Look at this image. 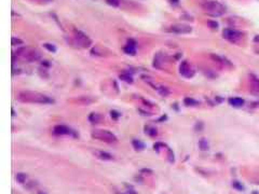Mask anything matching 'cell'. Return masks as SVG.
Returning <instances> with one entry per match:
<instances>
[{"instance_id":"obj_6","label":"cell","mask_w":259,"mask_h":194,"mask_svg":"<svg viewBox=\"0 0 259 194\" xmlns=\"http://www.w3.org/2000/svg\"><path fill=\"white\" fill-rule=\"evenodd\" d=\"M169 30L172 32H175V34H189L191 32V27L190 26H186V25H174L171 27Z\"/></svg>"},{"instance_id":"obj_18","label":"cell","mask_w":259,"mask_h":194,"mask_svg":"<svg viewBox=\"0 0 259 194\" xmlns=\"http://www.w3.org/2000/svg\"><path fill=\"white\" fill-rule=\"evenodd\" d=\"M16 180H17L20 183H24L26 181V175L25 174H17V175H16Z\"/></svg>"},{"instance_id":"obj_14","label":"cell","mask_w":259,"mask_h":194,"mask_svg":"<svg viewBox=\"0 0 259 194\" xmlns=\"http://www.w3.org/2000/svg\"><path fill=\"white\" fill-rule=\"evenodd\" d=\"M133 147L135 148L136 150H144L145 149V145L143 143V142L141 141V140H133Z\"/></svg>"},{"instance_id":"obj_16","label":"cell","mask_w":259,"mask_h":194,"mask_svg":"<svg viewBox=\"0 0 259 194\" xmlns=\"http://www.w3.org/2000/svg\"><path fill=\"white\" fill-rule=\"evenodd\" d=\"M146 134H148L149 136H151V137H153V136H156V129L153 128V127H146Z\"/></svg>"},{"instance_id":"obj_12","label":"cell","mask_w":259,"mask_h":194,"mask_svg":"<svg viewBox=\"0 0 259 194\" xmlns=\"http://www.w3.org/2000/svg\"><path fill=\"white\" fill-rule=\"evenodd\" d=\"M229 103H230L231 106L238 108V107H242L244 105V100L242 98H240V97H232V98L229 99Z\"/></svg>"},{"instance_id":"obj_7","label":"cell","mask_w":259,"mask_h":194,"mask_svg":"<svg viewBox=\"0 0 259 194\" xmlns=\"http://www.w3.org/2000/svg\"><path fill=\"white\" fill-rule=\"evenodd\" d=\"M53 133L55 135L61 136V135H71L72 131L68 126H66V125H56L53 128Z\"/></svg>"},{"instance_id":"obj_11","label":"cell","mask_w":259,"mask_h":194,"mask_svg":"<svg viewBox=\"0 0 259 194\" xmlns=\"http://www.w3.org/2000/svg\"><path fill=\"white\" fill-rule=\"evenodd\" d=\"M94 154L96 155L99 160H103V161H112L113 160V156L110 153L104 152V151H95Z\"/></svg>"},{"instance_id":"obj_27","label":"cell","mask_w":259,"mask_h":194,"mask_svg":"<svg viewBox=\"0 0 259 194\" xmlns=\"http://www.w3.org/2000/svg\"><path fill=\"white\" fill-rule=\"evenodd\" d=\"M39 194H46V193H44V192H41V193H39Z\"/></svg>"},{"instance_id":"obj_1","label":"cell","mask_w":259,"mask_h":194,"mask_svg":"<svg viewBox=\"0 0 259 194\" xmlns=\"http://www.w3.org/2000/svg\"><path fill=\"white\" fill-rule=\"evenodd\" d=\"M18 99L24 103H52L53 99L43 94L37 92H22L18 94Z\"/></svg>"},{"instance_id":"obj_9","label":"cell","mask_w":259,"mask_h":194,"mask_svg":"<svg viewBox=\"0 0 259 194\" xmlns=\"http://www.w3.org/2000/svg\"><path fill=\"white\" fill-rule=\"evenodd\" d=\"M26 60H29V62H33V60H38L40 58V54H39L37 51H33L31 49H28L27 52H26V54L24 55Z\"/></svg>"},{"instance_id":"obj_26","label":"cell","mask_w":259,"mask_h":194,"mask_svg":"<svg viewBox=\"0 0 259 194\" xmlns=\"http://www.w3.org/2000/svg\"><path fill=\"white\" fill-rule=\"evenodd\" d=\"M171 2H172V3H175V5H176V3L178 2V0H171Z\"/></svg>"},{"instance_id":"obj_15","label":"cell","mask_w":259,"mask_h":194,"mask_svg":"<svg viewBox=\"0 0 259 194\" xmlns=\"http://www.w3.org/2000/svg\"><path fill=\"white\" fill-rule=\"evenodd\" d=\"M199 146H200L201 150H203V151L207 150V149H208V142H207V140H206V139H201L200 141H199Z\"/></svg>"},{"instance_id":"obj_3","label":"cell","mask_w":259,"mask_h":194,"mask_svg":"<svg viewBox=\"0 0 259 194\" xmlns=\"http://www.w3.org/2000/svg\"><path fill=\"white\" fill-rule=\"evenodd\" d=\"M92 137L95 139H98L100 141L105 142H115L117 141V137L115 135L112 134L109 131H105V129H96L92 132Z\"/></svg>"},{"instance_id":"obj_25","label":"cell","mask_w":259,"mask_h":194,"mask_svg":"<svg viewBox=\"0 0 259 194\" xmlns=\"http://www.w3.org/2000/svg\"><path fill=\"white\" fill-rule=\"evenodd\" d=\"M119 115H120V114H119L118 112H115V111H111V116H113L115 119H118Z\"/></svg>"},{"instance_id":"obj_17","label":"cell","mask_w":259,"mask_h":194,"mask_svg":"<svg viewBox=\"0 0 259 194\" xmlns=\"http://www.w3.org/2000/svg\"><path fill=\"white\" fill-rule=\"evenodd\" d=\"M43 47L46 48V49L48 50V51L52 52V53H55V52H56V48L54 47L53 44H51V43H44V44H43Z\"/></svg>"},{"instance_id":"obj_20","label":"cell","mask_w":259,"mask_h":194,"mask_svg":"<svg viewBox=\"0 0 259 194\" xmlns=\"http://www.w3.org/2000/svg\"><path fill=\"white\" fill-rule=\"evenodd\" d=\"M106 2H107L109 5H111V7H118L119 5L118 0H106Z\"/></svg>"},{"instance_id":"obj_19","label":"cell","mask_w":259,"mask_h":194,"mask_svg":"<svg viewBox=\"0 0 259 194\" xmlns=\"http://www.w3.org/2000/svg\"><path fill=\"white\" fill-rule=\"evenodd\" d=\"M120 79H121V80L125 81V82H128V83L133 82V79H132V77H130V75H121Z\"/></svg>"},{"instance_id":"obj_23","label":"cell","mask_w":259,"mask_h":194,"mask_svg":"<svg viewBox=\"0 0 259 194\" xmlns=\"http://www.w3.org/2000/svg\"><path fill=\"white\" fill-rule=\"evenodd\" d=\"M207 24H208V26H210V28L217 29V27H218V23H217V22L210 21V22H207Z\"/></svg>"},{"instance_id":"obj_2","label":"cell","mask_w":259,"mask_h":194,"mask_svg":"<svg viewBox=\"0 0 259 194\" xmlns=\"http://www.w3.org/2000/svg\"><path fill=\"white\" fill-rule=\"evenodd\" d=\"M202 7L208 14L214 16L223 15V13L226 12V8L218 1H205L202 5Z\"/></svg>"},{"instance_id":"obj_4","label":"cell","mask_w":259,"mask_h":194,"mask_svg":"<svg viewBox=\"0 0 259 194\" xmlns=\"http://www.w3.org/2000/svg\"><path fill=\"white\" fill-rule=\"evenodd\" d=\"M223 38L229 40L230 42H234L235 43V42H238V40L242 39V32L233 28H227L223 30Z\"/></svg>"},{"instance_id":"obj_22","label":"cell","mask_w":259,"mask_h":194,"mask_svg":"<svg viewBox=\"0 0 259 194\" xmlns=\"http://www.w3.org/2000/svg\"><path fill=\"white\" fill-rule=\"evenodd\" d=\"M17 44H23V41H22L21 39L13 37L12 38V45H17Z\"/></svg>"},{"instance_id":"obj_13","label":"cell","mask_w":259,"mask_h":194,"mask_svg":"<svg viewBox=\"0 0 259 194\" xmlns=\"http://www.w3.org/2000/svg\"><path fill=\"white\" fill-rule=\"evenodd\" d=\"M89 121L93 124H96V123H99L102 121V115L98 113H91L89 115Z\"/></svg>"},{"instance_id":"obj_8","label":"cell","mask_w":259,"mask_h":194,"mask_svg":"<svg viewBox=\"0 0 259 194\" xmlns=\"http://www.w3.org/2000/svg\"><path fill=\"white\" fill-rule=\"evenodd\" d=\"M179 72L182 73L184 77H187V78H190L193 75V71L191 70V68L189 67V65H188L187 62H182V64H180Z\"/></svg>"},{"instance_id":"obj_21","label":"cell","mask_w":259,"mask_h":194,"mask_svg":"<svg viewBox=\"0 0 259 194\" xmlns=\"http://www.w3.org/2000/svg\"><path fill=\"white\" fill-rule=\"evenodd\" d=\"M185 103L187 106H192V105H195V103H197V101L193 100L192 98H189V97H188V98L185 99Z\"/></svg>"},{"instance_id":"obj_10","label":"cell","mask_w":259,"mask_h":194,"mask_svg":"<svg viewBox=\"0 0 259 194\" xmlns=\"http://www.w3.org/2000/svg\"><path fill=\"white\" fill-rule=\"evenodd\" d=\"M124 52L128 55H135L136 54V42L134 40H130L125 47H124Z\"/></svg>"},{"instance_id":"obj_24","label":"cell","mask_w":259,"mask_h":194,"mask_svg":"<svg viewBox=\"0 0 259 194\" xmlns=\"http://www.w3.org/2000/svg\"><path fill=\"white\" fill-rule=\"evenodd\" d=\"M233 186H234V188H236V189H238V190H244V186H242L240 182H238V181H234Z\"/></svg>"},{"instance_id":"obj_5","label":"cell","mask_w":259,"mask_h":194,"mask_svg":"<svg viewBox=\"0 0 259 194\" xmlns=\"http://www.w3.org/2000/svg\"><path fill=\"white\" fill-rule=\"evenodd\" d=\"M74 39H76L77 43L83 48H89L92 43L89 37L80 30H74Z\"/></svg>"}]
</instances>
